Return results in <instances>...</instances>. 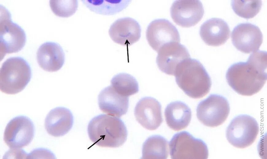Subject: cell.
<instances>
[{"instance_id":"6da1fadb","label":"cell","mask_w":267,"mask_h":159,"mask_svg":"<svg viewBox=\"0 0 267 159\" xmlns=\"http://www.w3.org/2000/svg\"><path fill=\"white\" fill-rule=\"evenodd\" d=\"M267 67V52L257 50L251 54L246 61L231 65L226 78L229 85L237 93L251 96L258 92L265 83Z\"/></svg>"},{"instance_id":"d4e9b609","label":"cell","mask_w":267,"mask_h":159,"mask_svg":"<svg viewBox=\"0 0 267 159\" xmlns=\"http://www.w3.org/2000/svg\"><path fill=\"white\" fill-rule=\"evenodd\" d=\"M77 0H50L51 10L56 16L68 17L73 15L78 7Z\"/></svg>"},{"instance_id":"cb8c5ba5","label":"cell","mask_w":267,"mask_h":159,"mask_svg":"<svg viewBox=\"0 0 267 159\" xmlns=\"http://www.w3.org/2000/svg\"><path fill=\"white\" fill-rule=\"evenodd\" d=\"M232 8L239 16L246 19L254 17L261 10L262 6L261 0H232Z\"/></svg>"},{"instance_id":"8fae6325","label":"cell","mask_w":267,"mask_h":159,"mask_svg":"<svg viewBox=\"0 0 267 159\" xmlns=\"http://www.w3.org/2000/svg\"><path fill=\"white\" fill-rule=\"evenodd\" d=\"M171 17L177 24L190 27L197 24L202 19L204 9L202 2L198 0L175 1L170 8Z\"/></svg>"},{"instance_id":"3957f363","label":"cell","mask_w":267,"mask_h":159,"mask_svg":"<svg viewBox=\"0 0 267 159\" xmlns=\"http://www.w3.org/2000/svg\"><path fill=\"white\" fill-rule=\"evenodd\" d=\"M87 132L90 140L102 147L115 148L122 146L127 137V131L123 121L118 117L102 114L89 122Z\"/></svg>"},{"instance_id":"ffe728a7","label":"cell","mask_w":267,"mask_h":159,"mask_svg":"<svg viewBox=\"0 0 267 159\" xmlns=\"http://www.w3.org/2000/svg\"><path fill=\"white\" fill-rule=\"evenodd\" d=\"M164 114L168 126L176 131L186 128L192 118L190 109L185 103L180 101L169 103L165 109Z\"/></svg>"},{"instance_id":"7c38bea8","label":"cell","mask_w":267,"mask_h":159,"mask_svg":"<svg viewBox=\"0 0 267 159\" xmlns=\"http://www.w3.org/2000/svg\"><path fill=\"white\" fill-rule=\"evenodd\" d=\"M146 37L149 45L157 52L166 44L180 42L177 29L168 20L164 19L155 20L149 24L146 30Z\"/></svg>"},{"instance_id":"603a6c76","label":"cell","mask_w":267,"mask_h":159,"mask_svg":"<svg viewBox=\"0 0 267 159\" xmlns=\"http://www.w3.org/2000/svg\"><path fill=\"white\" fill-rule=\"evenodd\" d=\"M111 86L118 93L128 97L137 93L138 83L132 76L126 73H120L115 76L111 80Z\"/></svg>"},{"instance_id":"e0dca14e","label":"cell","mask_w":267,"mask_h":159,"mask_svg":"<svg viewBox=\"0 0 267 159\" xmlns=\"http://www.w3.org/2000/svg\"><path fill=\"white\" fill-rule=\"evenodd\" d=\"M37 59L40 66L44 70L53 72L60 70L65 61L64 51L58 43L52 42L44 43L39 47Z\"/></svg>"},{"instance_id":"277c9868","label":"cell","mask_w":267,"mask_h":159,"mask_svg":"<svg viewBox=\"0 0 267 159\" xmlns=\"http://www.w3.org/2000/svg\"><path fill=\"white\" fill-rule=\"evenodd\" d=\"M32 77L30 66L24 58L16 57L5 61L0 68V90L8 94H15L22 91Z\"/></svg>"},{"instance_id":"9a60e30c","label":"cell","mask_w":267,"mask_h":159,"mask_svg":"<svg viewBox=\"0 0 267 159\" xmlns=\"http://www.w3.org/2000/svg\"><path fill=\"white\" fill-rule=\"evenodd\" d=\"M138 22L129 17L118 19L110 26L109 34L112 40L124 46H130L138 41L141 36Z\"/></svg>"},{"instance_id":"7402d4cb","label":"cell","mask_w":267,"mask_h":159,"mask_svg":"<svg viewBox=\"0 0 267 159\" xmlns=\"http://www.w3.org/2000/svg\"><path fill=\"white\" fill-rule=\"evenodd\" d=\"M83 4L90 10L103 15L115 14L125 9L130 0H82Z\"/></svg>"},{"instance_id":"4fadbf2b","label":"cell","mask_w":267,"mask_h":159,"mask_svg":"<svg viewBox=\"0 0 267 159\" xmlns=\"http://www.w3.org/2000/svg\"><path fill=\"white\" fill-rule=\"evenodd\" d=\"M158 53L156 62L159 68L164 73L171 75L174 76L179 64L190 57L186 47L177 42L165 44Z\"/></svg>"},{"instance_id":"30bf717a","label":"cell","mask_w":267,"mask_h":159,"mask_svg":"<svg viewBox=\"0 0 267 159\" xmlns=\"http://www.w3.org/2000/svg\"><path fill=\"white\" fill-rule=\"evenodd\" d=\"M231 38L236 48L246 54L258 50L263 42V35L260 28L249 23H241L236 26L232 32Z\"/></svg>"},{"instance_id":"d6986e66","label":"cell","mask_w":267,"mask_h":159,"mask_svg":"<svg viewBox=\"0 0 267 159\" xmlns=\"http://www.w3.org/2000/svg\"><path fill=\"white\" fill-rule=\"evenodd\" d=\"M73 121V115L69 109L64 107H57L52 109L47 115L45 127L49 135L61 136L71 129Z\"/></svg>"},{"instance_id":"ac0fdd59","label":"cell","mask_w":267,"mask_h":159,"mask_svg":"<svg viewBox=\"0 0 267 159\" xmlns=\"http://www.w3.org/2000/svg\"><path fill=\"white\" fill-rule=\"evenodd\" d=\"M230 30L227 23L222 19L212 18L204 22L200 29V36L207 45L218 46L228 39Z\"/></svg>"},{"instance_id":"8992f818","label":"cell","mask_w":267,"mask_h":159,"mask_svg":"<svg viewBox=\"0 0 267 159\" xmlns=\"http://www.w3.org/2000/svg\"><path fill=\"white\" fill-rule=\"evenodd\" d=\"M0 29L1 60L7 54L17 53L24 46L25 33L18 24L12 21L8 10L1 6Z\"/></svg>"},{"instance_id":"5b68a950","label":"cell","mask_w":267,"mask_h":159,"mask_svg":"<svg viewBox=\"0 0 267 159\" xmlns=\"http://www.w3.org/2000/svg\"><path fill=\"white\" fill-rule=\"evenodd\" d=\"M169 148L172 159H206L208 156L205 143L186 131L175 134L170 141Z\"/></svg>"},{"instance_id":"ba28073f","label":"cell","mask_w":267,"mask_h":159,"mask_svg":"<svg viewBox=\"0 0 267 159\" xmlns=\"http://www.w3.org/2000/svg\"><path fill=\"white\" fill-rule=\"evenodd\" d=\"M230 107L227 99L220 95L212 94L198 104L196 109L198 120L207 126L221 125L229 114Z\"/></svg>"},{"instance_id":"7a4b0ae2","label":"cell","mask_w":267,"mask_h":159,"mask_svg":"<svg viewBox=\"0 0 267 159\" xmlns=\"http://www.w3.org/2000/svg\"><path fill=\"white\" fill-rule=\"evenodd\" d=\"M174 76L179 87L192 98L203 97L211 87L210 76L203 65L195 59L190 57L180 64Z\"/></svg>"},{"instance_id":"44dd1931","label":"cell","mask_w":267,"mask_h":159,"mask_svg":"<svg viewBox=\"0 0 267 159\" xmlns=\"http://www.w3.org/2000/svg\"><path fill=\"white\" fill-rule=\"evenodd\" d=\"M168 142L159 135L150 136L142 147L141 159L167 158L168 155Z\"/></svg>"},{"instance_id":"5bb4252c","label":"cell","mask_w":267,"mask_h":159,"mask_svg":"<svg viewBox=\"0 0 267 159\" xmlns=\"http://www.w3.org/2000/svg\"><path fill=\"white\" fill-rule=\"evenodd\" d=\"M134 113L138 122L149 130L156 129L163 121L161 106L157 100L151 97L141 99L135 107Z\"/></svg>"},{"instance_id":"52a82bcc","label":"cell","mask_w":267,"mask_h":159,"mask_svg":"<svg viewBox=\"0 0 267 159\" xmlns=\"http://www.w3.org/2000/svg\"><path fill=\"white\" fill-rule=\"evenodd\" d=\"M259 130L258 124L253 117L248 115H240L234 117L230 123L226 131V136L233 146L244 148L254 142Z\"/></svg>"},{"instance_id":"2e32d148","label":"cell","mask_w":267,"mask_h":159,"mask_svg":"<svg viewBox=\"0 0 267 159\" xmlns=\"http://www.w3.org/2000/svg\"><path fill=\"white\" fill-rule=\"evenodd\" d=\"M129 101L128 97L121 95L111 86L103 89L98 96L100 109L108 115L118 117L127 112Z\"/></svg>"},{"instance_id":"9c48e42d","label":"cell","mask_w":267,"mask_h":159,"mask_svg":"<svg viewBox=\"0 0 267 159\" xmlns=\"http://www.w3.org/2000/svg\"><path fill=\"white\" fill-rule=\"evenodd\" d=\"M35 127L29 118L24 116L15 117L6 125L4 140L11 149H18L28 145L34 136Z\"/></svg>"}]
</instances>
